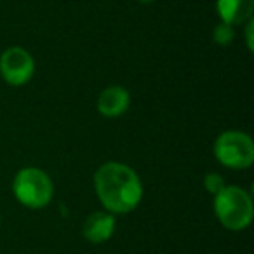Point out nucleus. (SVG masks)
<instances>
[{
    "label": "nucleus",
    "mask_w": 254,
    "mask_h": 254,
    "mask_svg": "<svg viewBox=\"0 0 254 254\" xmlns=\"http://www.w3.org/2000/svg\"><path fill=\"white\" fill-rule=\"evenodd\" d=\"M94 191L110 214L134 211L143 198V183L132 167L122 162H105L94 173Z\"/></svg>",
    "instance_id": "nucleus-1"
},
{
    "label": "nucleus",
    "mask_w": 254,
    "mask_h": 254,
    "mask_svg": "<svg viewBox=\"0 0 254 254\" xmlns=\"http://www.w3.org/2000/svg\"><path fill=\"white\" fill-rule=\"evenodd\" d=\"M212 209L223 228L230 232H242L249 228L254 218L253 197L247 190L235 185H226L219 193L214 195Z\"/></svg>",
    "instance_id": "nucleus-2"
},
{
    "label": "nucleus",
    "mask_w": 254,
    "mask_h": 254,
    "mask_svg": "<svg viewBox=\"0 0 254 254\" xmlns=\"http://www.w3.org/2000/svg\"><path fill=\"white\" fill-rule=\"evenodd\" d=\"M12 193L16 200L28 209H44L54 197L51 176L39 167H23L12 180Z\"/></svg>",
    "instance_id": "nucleus-3"
},
{
    "label": "nucleus",
    "mask_w": 254,
    "mask_h": 254,
    "mask_svg": "<svg viewBox=\"0 0 254 254\" xmlns=\"http://www.w3.org/2000/svg\"><path fill=\"white\" fill-rule=\"evenodd\" d=\"M212 153L223 167L233 171L249 169L254 162V141L242 131H225L216 138Z\"/></svg>",
    "instance_id": "nucleus-4"
},
{
    "label": "nucleus",
    "mask_w": 254,
    "mask_h": 254,
    "mask_svg": "<svg viewBox=\"0 0 254 254\" xmlns=\"http://www.w3.org/2000/svg\"><path fill=\"white\" fill-rule=\"evenodd\" d=\"M35 73V60L23 47H9L0 54V77L12 87L28 84Z\"/></svg>",
    "instance_id": "nucleus-5"
},
{
    "label": "nucleus",
    "mask_w": 254,
    "mask_h": 254,
    "mask_svg": "<svg viewBox=\"0 0 254 254\" xmlns=\"http://www.w3.org/2000/svg\"><path fill=\"white\" fill-rule=\"evenodd\" d=\"M129 106H131V94L122 85H110L103 89L96 103L98 113L106 119L122 117L129 110Z\"/></svg>",
    "instance_id": "nucleus-6"
},
{
    "label": "nucleus",
    "mask_w": 254,
    "mask_h": 254,
    "mask_svg": "<svg viewBox=\"0 0 254 254\" xmlns=\"http://www.w3.org/2000/svg\"><path fill=\"white\" fill-rule=\"evenodd\" d=\"M115 232V216L108 211H96L87 216L82 226L84 239L91 244H105Z\"/></svg>",
    "instance_id": "nucleus-7"
},
{
    "label": "nucleus",
    "mask_w": 254,
    "mask_h": 254,
    "mask_svg": "<svg viewBox=\"0 0 254 254\" xmlns=\"http://www.w3.org/2000/svg\"><path fill=\"white\" fill-rule=\"evenodd\" d=\"M216 12L221 23L226 25H244L253 18L254 0H216Z\"/></svg>",
    "instance_id": "nucleus-8"
},
{
    "label": "nucleus",
    "mask_w": 254,
    "mask_h": 254,
    "mask_svg": "<svg viewBox=\"0 0 254 254\" xmlns=\"http://www.w3.org/2000/svg\"><path fill=\"white\" fill-rule=\"evenodd\" d=\"M212 39H214V42L218 44V46L226 47L233 42V39H235V30H233L232 25L219 23V25H216L214 32H212Z\"/></svg>",
    "instance_id": "nucleus-9"
},
{
    "label": "nucleus",
    "mask_w": 254,
    "mask_h": 254,
    "mask_svg": "<svg viewBox=\"0 0 254 254\" xmlns=\"http://www.w3.org/2000/svg\"><path fill=\"white\" fill-rule=\"evenodd\" d=\"M225 187H226V181H225V178H223L221 174H218V173H207V174H205L204 188L212 195V197H214L216 193H219V191H221Z\"/></svg>",
    "instance_id": "nucleus-10"
},
{
    "label": "nucleus",
    "mask_w": 254,
    "mask_h": 254,
    "mask_svg": "<svg viewBox=\"0 0 254 254\" xmlns=\"http://www.w3.org/2000/svg\"><path fill=\"white\" fill-rule=\"evenodd\" d=\"M244 33H246V46L247 49L253 53L254 51V39H253V33H254V19L251 18L249 21H246V28H244Z\"/></svg>",
    "instance_id": "nucleus-11"
},
{
    "label": "nucleus",
    "mask_w": 254,
    "mask_h": 254,
    "mask_svg": "<svg viewBox=\"0 0 254 254\" xmlns=\"http://www.w3.org/2000/svg\"><path fill=\"white\" fill-rule=\"evenodd\" d=\"M138 2H141V4H153L157 0H138Z\"/></svg>",
    "instance_id": "nucleus-12"
}]
</instances>
